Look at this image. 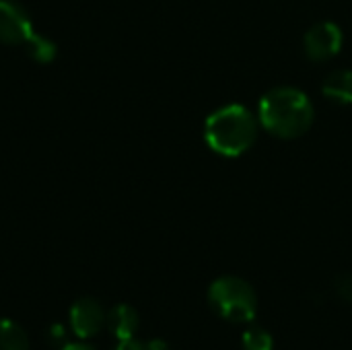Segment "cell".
<instances>
[{
    "instance_id": "9c48e42d",
    "label": "cell",
    "mask_w": 352,
    "mask_h": 350,
    "mask_svg": "<svg viewBox=\"0 0 352 350\" xmlns=\"http://www.w3.org/2000/svg\"><path fill=\"white\" fill-rule=\"evenodd\" d=\"M0 350H29V338L19 324L0 320Z\"/></svg>"
},
{
    "instance_id": "7a4b0ae2",
    "label": "cell",
    "mask_w": 352,
    "mask_h": 350,
    "mask_svg": "<svg viewBox=\"0 0 352 350\" xmlns=\"http://www.w3.org/2000/svg\"><path fill=\"white\" fill-rule=\"evenodd\" d=\"M258 126L252 111L245 105L231 103L219 107L206 118L204 140L206 144L223 157H239L256 142Z\"/></svg>"
},
{
    "instance_id": "8fae6325",
    "label": "cell",
    "mask_w": 352,
    "mask_h": 350,
    "mask_svg": "<svg viewBox=\"0 0 352 350\" xmlns=\"http://www.w3.org/2000/svg\"><path fill=\"white\" fill-rule=\"evenodd\" d=\"M241 349L243 350H274L272 334L256 324H250L241 336Z\"/></svg>"
},
{
    "instance_id": "30bf717a",
    "label": "cell",
    "mask_w": 352,
    "mask_h": 350,
    "mask_svg": "<svg viewBox=\"0 0 352 350\" xmlns=\"http://www.w3.org/2000/svg\"><path fill=\"white\" fill-rule=\"evenodd\" d=\"M25 45H27L29 56H31L33 60L41 62V64H50V62L56 58V54H58L56 43H54L50 37L41 35V33H33V35L25 41Z\"/></svg>"
},
{
    "instance_id": "ba28073f",
    "label": "cell",
    "mask_w": 352,
    "mask_h": 350,
    "mask_svg": "<svg viewBox=\"0 0 352 350\" xmlns=\"http://www.w3.org/2000/svg\"><path fill=\"white\" fill-rule=\"evenodd\" d=\"M322 93L340 103V105H351L352 103V70H334L326 76L322 85Z\"/></svg>"
},
{
    "instance_id": "277c9868",
    "label": "cell",
    "mask_w": 352,
    "mask_h": 350,
    "mask_svg": "<svg viewBox=\"0 0 352 350\" xmlns=\"http://www.w3.org/2000/svg\"><path fill=\"white\" fill-rule=\"evenodd\" d=\"M342 41H344L342 29L336 23L322 21V23H316L305 33L303 45H305V54L311 60L326 62L342 50Z\"/></svg>"
},
{
    "instance_id": "6da1fadb",
    "label": "cell",
    "mask_w": 352,
    "mask_h": 350,
    "mask_svg": "<svg viewBox=\"0 0 352 350\" xmlns=\"http://www.w3.org/2000/svg\"><path fill=\"white\" fill-rule=\"evenodd\" d=\"M260 122L278 138H297L311 128L314 105L295 87H274L260 99Z\"/></svg>"
},
{
    "instance_id": "5bb4252c",
    "label": "cell",
    "mask_w": 352,
    "mask_h": 350,
    "mask_svg": "<svg viewBox=\"0 0 352 350\" xmlns=\"http://www.w3.org/2000/svg\"><path fill=\"white\" fill-rule=\"evenodd\" d=\"M47 336L52 338V342H60V340H64V338H66V330H64V326H60V324H54V326L50 328Z\"/></svg>"
},
{
    "instance_id": "7c38bea8",
    "label": "cell",
    "mask_w": 352,
    "mask_h": 350,
    "mask_svg": "<svg viewBox=\"0 0 352 350\" xmlns=\"http://www.w3.org/2000/svg\"><path fill=\"white\" fill-rule=\"evenodd\" d=\"M334 291L336 295L346 301V303H352V272H344L340 276H336L334 281Z\"/></svg>"
},
{
    "instance_id": "3957f363",
    "label": "cell",
    "mask_w": 352,
    "mask_h": 350,
    "mask_svg": "<svg viewBox=\"0 0 352 350\" xmlns=\"http://www.w3.org/2000/svg\"><path fill=\"white\" fill-rule=\"evenodd\" d=\"M208 305L219 318L231 324H250L258 314V295L248 281L221 276L208 287Z\"/></svg>"
},
{
    "instance_id": "9a60e30c",
    "label": "cell",
    "mask_w": 352,
    "mask_h": 350,
    "mask_svg": "<svg viewBox=\"0 0 352 350\" xmlns=\"http://www.w3.org/2000/svg\"><path fill=\"white\" fill-rule=\"evenodd\" d=\"M60 350H95L91 349L89 344H80V342H74V344H64Z\"/></svg>"
},
{
    "instance_id": "52a82bcc",
    "label": "cell",
    "mask_w": 352,
    "mask_h": 350,
    "mask_svg": "<svg viewBox=\"0 0 352 350\" xmlns=\"http://www.w3.org/2000/svg\"><path fill=\"white\" fill-rule=\"evenodd\" d=\"M138 324H140V318H138L136 309L132 305H126V303L116 305L105 316V326L118 340L134 338L138 332Z\"/></svg>"
},
{
    "instance_id": "8992f818",
    "label": "cell",
    "mask_w": 352,
    "mask_h": 350,
    "mask_svg": "<svg viewBox=\"0 0 352 350\" xmlns=\"http://www.w3.org/2000/svg\"><path fill=\"white\" fill-rule=\"evenodd\" d=\"M105 316L107 314L103 311L99 301L91 297H82L70 307V328L74 336L82 340L93 338L105 326Z\"/></svg>"
},
{
    "instance_id": "4fadbf2b",
    "label": "cell",
    "mask_w": 352,
    "mask_h": 350,
    "mask_svg": "<svg viewBox=\"0 0 352 350\" xmlns=\"http://www.w3.org/2000/svg\"><path fill=\"white\" fill-rule=\"evenodd\" d=\"M116 350H153L151 349V340L148 342H138L136 338H128V340H120V344Z\"/></svg>"
},
{
    "instance_id": "5b68a950",
    "label": "cell",
    "mask_w": 352,
    "mask_h": 350,
    "mask_svg": "<svg viewBox=\"0 0 352 350\" xmlns=\"http://www.w3.org/2000/svg\"><path fill=\"white\" fill-rule=\"evenodd\" d=\"M33 33L29 12L14 0H0V41L25 43Z\"/></svg>"
}]
</instances>
